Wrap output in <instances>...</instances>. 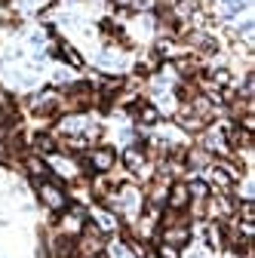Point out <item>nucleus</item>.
I'll use <instances>...</instances> for the list:
<instances>
[{"instance_id": "nucleus-9", "label": "nucleus", "mask_w": 255, "mask_h": 258, "mask_svg": "<svg viewBox=\"0 0 255 258\" xmlns=\"http://www.w3.org/2000/svg\"><path fill=\"white\" fill-rule=\"evenodd\" d=\"M154 252H157V258H181V249H175L169 243H154Z\"/></svg>"}, {"instance_id": "nucleus-3", "label": "nucleus", "mask_w": 255, "mask_h": 258, "mask_svg": "<svg viewBox=\"0 0 255 258\" xmlns=\"http://www.w3.org/2000/svg\"><path fill=\"white\" fill-rule=\"evenodd\" d=\"M190 206V194H187V184L184 181H172L169 190H166V209H175V212H187Z\"/></svg>"}, {"instance_id": "nucleus-11", "label": "nucleus", "mask_w": 255, "mask_h": 258, "mask_svg": "<svg viewBox=\"0 0 255 258\" xmlns=\"http://www.w3.org/2000/svg\"><path fill=\"white\" fill-rule=\"evenodd\" d=\"M157 7V0H130V10H136V13H151Z\"/></svg>"}, {"instance_id": "nucleus-2", "label": "nucleus", "mask_w": 255, "mask_h": 258, "mask_svg": "<svg viewBox=\"0 0 255 258\" xmlns=\"http://www.w3.org/2000/svg\"><path fill=\"white\" fill-rule=\"evenodd\" d=\"M86 163H89V169L99 175V172H111L114 169V163H117V154H114V148H92L89 151V157H86Z\"/></svg>"}, {"instance_id": "nucleus-1", "label": "nucleus", "mask_w": 255, "mask_h": 258, "mask_svg": "<svg viewBox=\"0 0 255 258\" xmlns=\"http://www.w3.org/2000/svg\"><path fill=\"white\" fill-rule=\"evenodd\" d=\"M37 197H40V203L49 209V212H65L68 206H71V200H68V194H65V181L61 178H55V172H52V178H46V181H37Z\"/></svg>"}, {"instance_id": "nucleus-5", "label": "nucleus", "mask_w": 255, "mask_h": 258, "mask_svg": "<svg viewBox=\"0 0 255 258\" xmlns=\"http://www.w3.org/2000/svg\"><path fill=\"white\" fill-rule=\"evenodd\" d=\"M123 163H126V169H130V172H139V169L148 163V154H145L142 148L133 145V148H126V151H123Z\"/></svg>"}, {"instance_id": "nucleus-6", "label": "nucleus", "mask_w": 255, "mask_h": 258, "mask_svg": "<svg viewBox=\"0 0 255 258\" xmlns=\"http://www.w3.org/2000/svg\"><path fill=\"white\" fill-rule=\"evenodd\" d=\"M31 145H34L37 154H55L58 151V139L52 133H37L34 139H31Z\"/></svg>"}, {"instance_id": "nucleus-13", "label": "nucleus", "mask_w": 255, "mask_h": 258, "mask_svg": "<svg viewBox=\"0 0 255 258\" xmlns=\"http://www.w3.org/2000/svg\"><path fill=\"white\" fill-rule=\"evenodd\" d=\"M0 4H7V0H0Z\"/></svg>"}, {"instance_id": "nucleus-10", "label": "nucleus", "mask_w": 255, "mask_h": 258, "mask_svg": "<svg viewBox=\"0 0 255 258\" xmlns=\"http://www.w3.org/2000/svg\"><path fill=\"white\" fill-rule=\"evenodd\" d=\"M95 224H99L102 231H114V228H117L114 215H111V212H105V209H99V212H95Z\"/></svg>"}, {"instance_id": "nucleus-4", "label": "nucleus", "mask_w": 255, "mask_h": 258, "mask_svg": "<svg viewBox=\"0 0 255 258\" xmlns=\"http://www.w3.org/2000/svg\"><path fill=\"white\" fill-rule=\"evenodd\" d=\"M25 172L31 175V181H46V178H52V169L43 163V157L40 154H25Z\"/></svg>"}, {"instance_id": "nucleus-12", "label": "nucleus", "mask_w": 255, "mask_h": 258, "mask_svg": "<svg viewBox=\"0 0 255 258\" xmlns=\"http://www.w3.org/2000/svg\"><path fill=\"white\" fill-rule=\"evenodd\" d=\"M114 7H130V0H111Z\"/></svg>"}, {"instance_id": "nucleus-7", "label": "nucleus", "mask_w": 255, "mask_h": 258, "mask_svg": "<svg viewBox=\"0 0 255 258\" xmlns=\"http://www.w3.org/2000/svg\"><path fill=\"white\" fill-rule=\"evenodd\" d=\"M136 120L142 123V126H157V123H160V111H157L154 105H139V111H136Z\"/></svg>"}, {"instance_id": "nucleus-8", "label": "nucleus", "mask_w": 255, "mask_h": 258, "mask_svg": "<svg viewBox=\"0 0 255 258\" xmlns=\"http://www.w3.org/2000/svg\"><path fill=\"white\" fill-rule=\"evenodd\" d=\"M187 194H190V200H206L212 194V184L206 178H194V181H187Z\"/></svg>"}]
</instances>
